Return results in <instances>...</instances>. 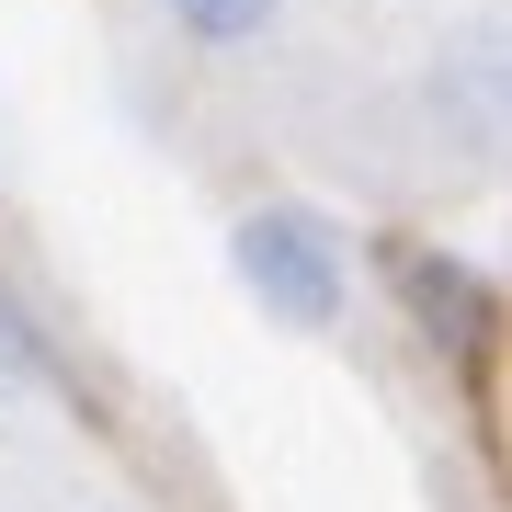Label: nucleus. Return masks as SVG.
<instances>
[{
  "mask_svg": "<svg viewBox=\"0 0 512 512\" xmlns=\"http://www.w3.org/2000/svg\"><path fill=\"white\" fill-rule=\"evenodd\" d=\"M228 262H239V296L262 319H285V330H330L342 296H353V251H342V228L319 205H251Z\"/></svg>",
  "mask_w": 512,
  "mask_h": 512,
  "instance_id": "obj_1",
  "label": "nucleus"
},
{
  "mask_svg": "<svg viewBox=\"0 0 512 512\" xmlns=\"http://www.w3.org/2000/svg\"><path fill=\"white\" fill-rule=\"evenodd\" d=\"M433 126L456 137L467 160H490V148H501V23H490V12L433 57Z\"/></svg>",
  "mask_w": 512,
  "mask_h": 512,
  "instance_id": "obj_2",
  "label": "nucleus"
},
{
  "mask_svg": "<svg viewBox=\"0 0 512 512\" xmlns=\"http://www.w3.org/2000/svg\"><path fill=\"white\" fill-rule=\"evenodd\" d=\"M387 274H399V308L421 319L433 353H478V342H490V285H478L456 251H399Z\"/></svg>",
  "mask_w": 512,
  "mask_h": 512,
  "instance_id": "obj_3",
  "label": "nucleus"
},
{
  "mask_svg": "<svg viewBox=\"0 0 512 512\" xmlns=\"http://www.w3.org/2000/svg\"><path fill=\"white\" fill-rule=\"evenodd\" d=\"M160 12L183 23L194 46H262V35H274V12H285V0H160Z\"/></svg>",
  "mask_w": 512,
  "mask_h": 512,
  "instance_id": "obj_4",
  "label": "nucleus"
},
{
  "mask_svg": "<svg viewBox=\"0 0 512 512\" xmlns=\"http://www.w3.org/2000/svg\"><path fill=\"white\" fill-rule=\"evenodd\" d=\"M46 376V353H35V330H23V308H0V410L23 399V387Z\"/></svg>",
  "mask_w": 512,
  "mask_h": 512,
  "instance_id": "obj_5",
  "label": "nucleus"
}]
</instances>
